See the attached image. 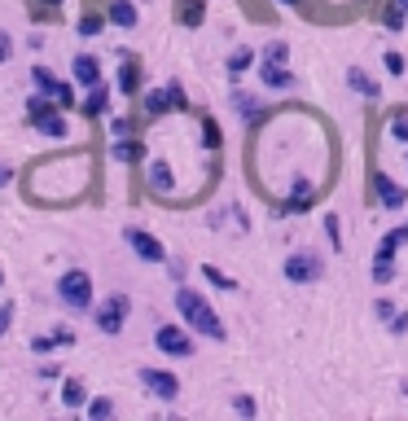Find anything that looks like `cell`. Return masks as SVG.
<instances>
[{
  "label": "cell",
  "mask_w": 408,
  "mask_h": 421,
  "mask_svg": "<svg viewBox=\"0 0 408 421\" xmlns=\"http://www.w3.org/2000/svg\"><path fill=\"white\" fill-rule=\"evenodd\" d=\"M176 311L185 316V325L194 333H202V338H211V342H224V320L215 316V307L198 290H185V285H180L176 290Z\"/></svg>",
  "instance_id": "6da1fadb"
},
{
  "label": "cell",
  "mask_w": 408,
  "mask_h": 421,
  "mask_svg": "<svg viewBox=\"0 0 408 421\" xmlns=\"http://www.w3.org/2000/svg\"><path fill=\"white\" fill-rule=\"evenodd\" d=\"M57 298H62V307L70 311H88L92 307V276L83 268H70L57 276Z\"/></svg>",
  "instance_id": "7a4b0ae2"
},
{
  "label": "cell",
  "mask_w": 408,
  "mask_h": 421,
  "mask_svg": "<svg viewBox=\"0 0 408 421\" xmlns=\"http://www.w3.org/2000/svg\"><path fill=\"white\" fill-rule=\"evenodd\" d=\"M127 311H132V298L127 294H110V298H101L97 303V329L101 333H123V325H127Z\"/></svg>",
  "instance_id": "3957f363"
},
{
  "label": "cell",
  "mask_w": 408,
  "mask_h": 421,
  "mask_svg": "<svg viewBox=\"0 0 408 421\" xmlns=\"http://www.w3.org/2000/svg\"><path fill=\"white\" fill-rule=\"evenodd\" d=\"M154 347H159L163 356H172V360L194 356V338H189L185 325H159V329H154Z\"/></svg>",
  "instance_id": "277c9868"
},
{
  "label": "cell",
  "mask_w": 408,
  "mask_h": 421,
  "mask_svg": "<svg viewBox=\"0 0 408 421\" xmlns=\"http://www.w3.org/2000/svg\"><path fill=\"white\" fill-rule=\"evenodd\" d=\"M320 272H325V263L312 255V250H294V255L285 259V281H294V285H312V281H320Z\"/></svg>",
  "instance_id": "5b68a950"
},
{
  "label": "cell",
  "mask_w": 408,
  "mask_h": 421,
  "mask_svg": "<svg viewBox=\"0 0 408 421\" xmlns=\"http://www.w3.org/2000/svg\"><path fill=\"white\" fill-rule=\"evenodd\" d=\"M123 242L136 250V259H145V263H167V246H163L154 233H145V228H123Z\"/></svg>",
  "instance_id": "8992f818"
},
{
  "label": "cell",
  "mask_w": 408,
  "mask_h": 421,
  "mask_svg": "<svg viewBox=\"0 0 408 421\" xmlns=\"http://www.w3.org/2000/svg\"><path fill=\"white\" fill-rule=\"evenodd\" d=\"M141 387H145L154 400L172 404L176 395H180V378H176V373H167V369H141Z\"/></svg>",
  "instance_id": "52a82bcc"
},
{
  "label": "cell",
  "mask_w": 408,
  "mask_h": 421,
  "mask_svg": "<svg viewBox=\"0 0 408 421\" xmlns=\"http://www.w3.org/2000/svg\"><path fill=\"white\" fill-rule=\"evenodd\" d=\"M374 194H378V202L387 211H400L404 202H408V194H404V185H395L391 176H382V172H374Z\"/></svg>",
  "instance_id": "ba28073f"
},
{
  "label": "cell",
  "mask_w": 408,
  "mask_h": 421,
  "mask_svg": "<svg viewBox=\"0 0 408 421\" xmlns=\"http://www.w3.org/2000/svg\"><path fill=\"white\" fill-rule=\"evenodd\" d=\"M70 75H75V83L92 88V83H101V62H97L92 53H79L75 62H70Z\"/></svg>",
  "instance_id": "9c48e42d"
},
{
  "label": "cell",
  "mask_w": 408,
  "mask_h": 421,
  "mask_svg": "<svg viewBox=\"0 0 408 421\" xmlns=\"http://www.w3.org/2000/svg\"><path fill=\"white\" fill-rule=\"evenodd\" d=\"M259 79L268 83L272 92H285V88H290V83H294V75H290V70H285V62H263V66H259Z\"/></svg>",
  "instance_id": "30bf717a"
},
{
  "label": "cell",
  "mask_w": 408,
  "mask_h": 421,
  "mask_svg": "<svg viewBox=\"0 0 408 421\" xmlns=\"http://www.w3.org/2000/svg\"><path fill=\"white\" fill-rule=\"evenodd\" d=\"M105 18L114 22V27H123V31H132L141 22V14H136V5L132 0H110V9H105Z\"/></svg>",
  "instance_id": "8fae6325"
},
{
  "label": "cell",
  "mask_w": 408,
  "mask_h": 421,
  "mask_svg": "<svg viewBox=\"0 0 408 421\" xmlns=\"http://www.w3.org/2000/svg\"><path fill=\"white\" fill-rule=\"evenodd\" d=\"M105 105H110V88H105V83H92V88H88V101H83L79 110L88 114V119H97V114H105Z\"/></svg>",
  "instance_id": "7c38bea8"
},
{
  "label": "cell",
  "mask_w": 408,
  "mask_h": 421,
  "mask_svg": "<svg viewBox=\"0 0 408 421\" xmlns=\"http://www.w3.org/2000/svg\"><path fill=\"white\" fill-rule=\"evenodd\" d=\"M172 185H176V180H172V167H167L163 158H154V163H150V189H154V194H172Z\"/></svg>",
  "instance_id": "4fadbf2b"
},
{
  "label": "cell",
  "mask_w": 408,
  "mask_h": 421,
  "mask_svg": "<svg viewBox=\"0 0 408 421\" xmlns=\"http://www.w3.org/2000/svg\"><path fill=\"white\" fill-rule=\"evenodd\" d=\"M400 246H408V228H391V233L382 237V246H378L374 259H395V255H400Z\"/></svg>",
  "instance_id": "5bb4252c"
},
{
  "label": "cell",
  "mask_w": 408,
  "mask_h": 421,
  "mask_svg": "<svg viewBox=\"0 0 408 421\" xmlns=\"http://www.w3.org/2000/svg\"><path fill=\"white\" fill-rule=\"evenodd\" d=\"M35 127H40L44 136H53V141H66V114H62V110L44 114V119H40V123H35Z\"/></svg>",
  "instance_id": "9a60e30c"
},
{
  "label": "cell",
  "mask_w": 408,
  "mask_h": 421,
  "mask_svg": "<svg viewBox=\"0 0 408 421\" xmlns=\"http://www.w3.org/2000/svg\"><path fill=\"white\" fill-rule=\"evenodd\" d=\"M53 110H62V105H57L49 92H44V97H27V119H31V123H40V119L53 114Z\"/></svg>",
  "instance_id": "2e32d148"
},
{
  "label": "cell",
  "mask_w": 408,
  "mask_h": 421,
  "mask_svg": "<svg viewBox=\"0 0 408 421\" xmlns=\"http://www.w3.org/2000/svg\"><path fill=\"white\" fill-rule=\"evenodd\" d=\"M110 154H114V163H136V158H141V154H145V150H141L136 141H127V136H114Z\"/></svg>",
  "instance_id": "e0dca14e"
},
{
  "label": "cell",
  "mask_w": 408,
  "mask_h": 421,
  "mask_svg": "<svg viewBox=\"0 0 408 421\" xmlns=\"http://www.w3.org/2000/svg\"><path fill=\"white\" fill-rule=\"evenodd\" d=\"M136 88H141V66L136 62H123V66H119V92H127V97H132Z\"/></svg>",
  "instance_id": "ac0fdd59"
},
{
  "label": "cell",
  "mask_w": 408,
  "mask_h": 421,
  "mask_svg": "<svg viewBox=\"0 0 408 421\" xmlns=\"http://www.w3.org/2000/svg\"><path fill=\"white\" fill-rule=\"evenodd\" d=\"M347 83H351V88L360 92V97H369V101L378 97V83L369 79V75H365V70H360V66H356V70H347Z\"/></svg>",
  "instance_id": "d6986e66"
},
{
  "label": "cell",
  "mask_w": 408,
  "mask_h": 421,
  "mask_svg": "<svg viewBox=\"0 0 408 421\" xmlns=\"http://www.w3.org/2000/svg\"><path fill=\"white\" fill-rule=\"evenodd\" d=\"M250 66H255V49H233V57H229V75L242 79Z\"/></svg>",
  "instance_id": "ffe728a7"
},
{
  "label": "cell",
  "mask_w": 408,
  "mask_h": 421,
  "mask_svg": "<svg viewBox=\"0 0 408 421\" xmlns=\"http://www.w3.org/2000/svg\"><path fill=\"white\" fill-rule=\"evenodd\" d=\"M167 110H172V92H167V88L145 92V114H167Z\"/></svg>",
  "instance_id": "44dd1931"
},
{
  "label": "cell",
  "mask_w": 408,
  "mask_h": 421,
  "mask_svg": "<svg viewBox=\"0 0 408 421\" xmlns=\"http://www.w3.org/2000/svg\"><path fill=\"white\" fill-rule=\"evenodd\" d=\"M202 18H207V5H202V0H185V5H180V22H185V27H202Z\"/></svg>",
  "instance_id": "7402d4cb"
},
{
  "label": "cell",
  "mask_w": 408,
  "mask_h": 421,
  "mask_svg": "<svg viewBox=\"0 0 408 421\" xmlns=\"http://www.w3.org/2000/svg\"><path fill=\"white\" fill-rule=\"evenodd\" d=\"M83 400H88L83 382H75V378H70V382H62V404H66V408H79Z\"/></svg>",
  "instance_id": "603a6c76"
},
{
  "label": "cell",
  "mask_w": 408,
  "mask_h": 421,
  "mask_svg": "<svg viewBox=\"0 0 408 421\" xmlns=\"http://www.w3.org/2000/svg\"><path fill=\"white\" fill-rule=\"evenodd\" d=\"M31 79H35V88L49 92V97L57 92V83H62V79H53V70H49V66H31Z\"/></svg>",
  "instance_id": "cb8c5ba5"
},
{
  "label": "cell",
  "mask_w": 408,
  "mask_h": 421,
  "mask_svg": "<svg viewBox=\"0 0 408 421\" xmlns=\"http://www.w3.org/2000/svg\"><path fill=\"white\" fill-rule=\"evenodd\" d=\"M404 18H408V0H395V5H387V14H382V22H387L391 31H400Z\"/></svg>",
  "instance_id": "d4e9b609"
},
{
  "label": "cell",
  "mask_w": 408,
  "mask_h": 421,
  "mask_svg": "<svg viewBox=\"0 0 408 421\" xmlns=\"http://www.w3.org/2000/svg\"><path fill=\"white\" fill-rule=\"evenodd\" d=\"M202 276H207L211 285H220V290H237V281H233V276H224L215 263H202Z\"/></svg>",
  "instance_id": "484cf974"
},
{
  "label": "cell",
  "mask_w": 408,
  "mask_h": 421,
  "mask_svg": "<svg viewBox=\"0 0 408 421\" xmlns=\"http://www.w3.org/2000/svg\"><path fill=\"white\" fill-rule=\"evenodd\" d=\"M233 101H237V114H242L246 123H250V119H259V101H255V97H246V92H237Z\"/></svg>",
  "instance_id": "4316f807"
},
{
  "label": "cell",
  "mask_w": 408,
  "mask_h": 421,
  "mask_svg": "<svg viewBox=\"0 0 408 421\" xmlns=\"http://www.w3.org/2000/svg\"><path fill=\"white\" fill-rule=\"evenodd\" d=\"M325 233H329V246L343 250V224H338V215H329V211H325Z\"/></svg>",
  "instance_id": "83f0119b"
},
{
  "label": "cell",
  "mask_w": 408,
  "mask_h": 421,
  "mask_svg": "<svg viewBox=\"0 0 408 421\" xmlns=\"http://www.w3.org/2000/svg\"><path fill=\"white\" fill-rule=\"evenodd\" d=\"M263 62H290V44H281V40H272L268 49H263Z\"/></svg>",
  "instance_id": "f1b7e54d"
},
{
  "label": "cell",
  "mask_w": 408,
  "mask_h": 421,
  "mask_svg": "<svg viewBox=\"0 0 408 421\" xmlns=\"http://www.w3.org/2000/svg\"><path fill=\"white\" fill-rule=\"evenodd\" d=\"M202 145L220 150V127H215V119H202Z\"/></svg>",
  "instance_id": "f546056e"
},
{
  "label": "cell",
  "mask_w": 408,
  "mask_h": 421,
  "mask_svg": "<svg viewBox=\"0 0 408 421\" xmlns=\"http://www.w3.org/2000/svg\"><path fill=\"white\" fill-rule=\"evenodd\" d=\"M391 141H408V110H400L391 119Z\"/></svg>",
  "instance_id": "4dcf8cb0"
},
{
  "label": "cell",
  "mask_w": 408,
  "mask_h": 421,
  "mask_svg": "<svg viewBox=\"0 0 408 421\" xmlns=\"http://www.w3.org/2000/svg\"><path fill=\"white\" fill-rule=\"evenodd\" d=\"M167 92H172V110H189V97H185V88H180V79L167 83Z\"/></svg>",
  "instance_id": "1f68e13d"
},
{
  "label": "cell",
  "mask_w": 408,
  "mask_h": 421,
  "mask_svg": "<svg viewBox=\"0 0 408 421\" xmlns=\"http://www.w3.org/2000/svg\"><path fill=\"white\" fill-rule=\"evenodd\" d=\"M105 27V18L101 14H88V18H79V35H97Z\"/></svg>",
  "instance_id": "d6a6232c"
},
{
  "label": "cell",
  "mask_w": 408,
  "mask_h": 421,
  "mask_svg": "<svg viewBox=\"0 0 408 421\" xmlns=\"http://www.w3.org/2000/svg\"><path fill=\"white\" fill-rule=\"evenodd\" d=\"M110 413H114V404H110V400H92V404H88V417H92V421H105Z\"/></svg>",
  "instance_id": "836d02e7"
},
{
  "label": "cell",
  "mask_w": 408,
  "mask_h": 421,
  "mask_svg": "<svg viewBox=\"0 0 408 421\" xmlns=\"http://www.w3.org/2000/svg\"><path fill=\"white\" fill-rule=\"evenodd\" d=\"M391 276H395V268H391V259H374V281H378V285H387Z\"/></svg>",
  "instance_id": "e575fe53"
},
{
  "label": "cell",
  "mask_w": 408,
  "mask_h": 421,
  "mask_svg": "<svg viewBox=\"0 0 408 421\" xmlns=\"http://www.w3.org/2000/svg\"><path fill=\"white\" fill-rule=\"evenodd\" d=\"M31 351L35 356H53L57 351V338H53V333H49V338H31Z\"/></svg>",
  "instance_id": "d590c367"
},
{
  "label": "cell",
  "mask_w": 408,
  "mask_h": 421,
  "mask_svg": "<svg viewBox=\"0 0 408 421\" xmlns=\"http://www.w3.org/2000/svg\"><path fill=\"white\" fill-rule=\"evenodd\" d=\"M233 408H237L242 417H255V413H259V404L250 400V395H237V400H233Z\"/></svg>",
  "instance_id": "8d00e7d4"
},
{
  "label": "cell",
  "mask_w": 408,
  "mask_h": 421,
  "mask_svg": "<svg viewBox=\"0 0 408 421\" xmlns=\"http://www.w3.org/2000/svg\"><path fill=\"white\" fill-rule=\"evenodd\" d=\"M53 101H57V105H62V110H66V105H75V92H70V83H57V92H53Z\"/></svg>",
  "instance_id": "74e56055"
},
{
  "label": "cell",
  "mask_w": 408,
  "mask_h": 421,
  "mask_svg": "<svg viewBox=\"0 0 408 421\" xmlns=\"http://www.w3.org/2000/svg\"><path fill=\"white\" fill-rule=\"evenodd\" d=\"M53 338H57V347H75V329H70V325H57Z\"/></svg>",
  "instance_id": "f35d334b"
},
{
  "label": "cell",
  "mask_w": 408,
  "mask_h": 421,
  "mask_svg": "<svg viewBox=\"0 0 408 421\" xmlns=\"http://www.w3.org/2000/svg\"><path fill=\"white\" fill-rule=\"evenodd\" d=\"M382 62H387V70H391V75H404V57L395 53V49H391L387 57H382Z\"/></svg>",
  "instance_id": "ab89813d"
},
{
  "label": "cell",
  "mask_w": 408,
  "mask_h": 421,
  "mask_svg": "<svg viewBox=\"0 0 408 421\" xmlns=\"http://www.w3.org/2000/svg\"><path fill=\"white\" fill-rule=\"evenodd\" d=\"M374 311H378V316H382V320H387V325H391L395 316H400V311H395V307L387 303V298H378V303H374Z\"/></svg>",
  "instance_id": "60d3db41"
},
{
  "label": "cell",
  "mask_w": 408,
  "mask_h": 421,
  "mask_svg": "<svg viewBox=\"0 0 408 421\" xmlns=\"http://www.w3.org/2000/svg\"><path fill=\"white\" fill-rule=\"evenodd\" d=\"M110 132H114V136H132V119H114Z\"/></svg>",
  "instance_id": "b9f144b4"
},
{
  "label": "cell",
  "mask_w": 408,
  "mask_h": 421,
  "mask_svg": "<svg viewBox=\"0 0 408 421\" xmlns=\"http://www.w3.org/2000/svg\"><path fill=\"white\" fill-rule=\"evenodd\" d=\"M9 53H14V40H9V35L0 31V62H9Z\"/></svg>",
  "instance_id": "7bdbcfd3"
},
{
  "label": "cell",
  "mask_w": 408,
  "mask_h": 421,
  "mask_svg": "<svg viewBox=\"0 0 408 421\" xmlns=\"http://www.w3.org/2000/svg\"><path fill=\"white\" fill-rule=\"evenodd\" d=\"M9 325H14V307H0V333H5Z\"/></svg>",
  "instance_id": "ee69618b"
},
{
  "label": "cell",
  "mask_w": 408,
  "mask_h": 421,
  "mask_svg": "<svg viewBox=\"0 0 408 421\" xmlns=\"http://www.w3.org/2000/svg\"><path fill=\"white\" fill-rule=\"evenodd\" d=\"M391 329H395V333H404V329H408V316H404V311H400V316L391 320Z\"/></svg>",
  "instance_id": "f6af8a7d"
},
{
  "label": "cell",
  "mask_w": 408,
  "mask_h": 421,
  "mask_svg": "<svg viewBox=\"0 0 408 421\" xmlns=\"http://www.w3.org/2000/svg\"><path fill=\"white\" fill-rule=\"evenodd\" d=\"M9 176H14V172H9V167H5V163H0V189H5V185H9Z\"/></svg>",
  "instance_id": "bcb514c9"
},
{
  "label": "cell",
  "mask_w": 408,
  "mask_h": 421,
  "mask_svg": "<svg viewBox=\"0 0 408 421\" xmlns=\"http://www.w3.org/2000/svg\"><path fill=\"white\" fill-rule=\"evenodd\" d=\"M40 5H44V9H57V5H62V0H40Z\"/></svg>",
  "instance_id": "7dc6e473"
},
{
  "label": "cell",
  "mask_w": 408,
  "mask_h": 421,
  "mask_svg": "<svg viewBox=\"0 0 408 421\" xmlns=\"http://www.w3.org/2000/svg\"><path fill=\"white\" fill-rule=\"evenodd\" d=\"M281 5H298V0H281Z\"/></svg>",
  "instance_id": "c3c4849f"
},
{
  "label": "cell",
  "mask_w": 408,
  "mask_h": 421,
  "mask_svg": "<svg viewBox=\"0 0 408 421\" xmlns=\"http://www.w3.org/2000/svg\"><path fill=\"white\" fill-rule=\"evenodd\" d=\"M0 285H5V272H0Z\"/></svg>",
  "instance_id": "681fc988"
}]
</instances>
